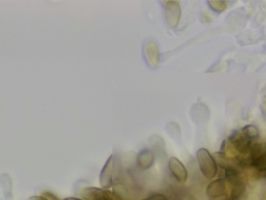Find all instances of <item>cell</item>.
<instances>
[{
    "mask_svg": "<svg viewBox=\"0 0 266 200\" xmlns=\"http://www.w3.org/2000/svg\"><path fill=\"white\" fill-rule=\"evenodd\" d=\"M146 56L150 63L153 67H156L159 64L160 60L159 51L157 44L154 42H149L146 47Z\"/></svg>",
    "mask_w": 266,
    "mask_h": 200,
    "instance_id": "obj_8",
    "label": "cell"
},
{
    "mask_svg": "<svg viewBox=\"0 0 266 200\" xmlns=\"http://www.w3.org/2000/svg\"><path fill=\"white\" fill-rule=\"evenodd\" d=\"M143 200H167L166 198L162 195L156 194L152 196H150Z\"/></svg>",
    "mask_w": 266,
    "mask_h": 200,
    "instance_id": "obj_13",
    "label": "cell"
},
{
    "mask_svg": "<svg viewBox=\"0 0 266 200\" xmlns=\"http://www.w3.org/2000/svg\"><path fill=\"white\" fill-rule=\"evenodd\" d=\"M241 131L243 134L251 140L257 138L259 135V129L256 126L252 125L244 127Z\"/></svg>",
    "mask_w": 266,
    "mask_h": 200,
    "instance_id": "obj_10",
    "label": "cell"
},
{
    "mask_svg": "<svg viewBox=\"0 0 266 200\" xmlns=\"http://www.w3.org/2000/svg\"><path fill=\"white\" fill-rule=\"evenodd\" d=\"M155 157L153 153L148 149L142 150L138 155L137 164L143 170L151 168L154 163Z\"/></svg>",
    "mask_w": 266,
    "mask_h": 200,
    "instance_id": "obj_7",
    "label": "cell"
},
{
    "mask_svg": "<svg viewBox=\"0 0 266 200\" xmlns=\"http://www.w3.org/2000/svg\"><path fill=\"white\" fill-rule=\"evenodd\" d=\"M196 155L203 176L207 180H213L217 174V166L212 155L205 148L198 150Z\"/></svg>",
    "mask_w": 266,
    "mask_h": 200,
    "instance_id": "obj_1",
    "label": "cell"
},
{
    "mask_svg": "<svg viewBox=\"0 0 266 200\" xmlns=\"http://www.w3.org/2000/svg\"><path fill=\"white\" fill-rule=\"evenodd\" d=\"M169 170L176 180L179 183L186 182L188 173L183 164L177 158L172 157L169 161Z\"/></svg>",
    "mask_w": 266,
    "mask_h": 200,
    "instance_id": "obj_5",
    "label": "cell"
},
{
    "mask_svg": "<svg viewBox=\"0 0 266 200\" xmlns=\"http://www.w3.org/2000/svg\"><path fill=\"white\" fill-rule=\"evenodd\" d=\"M212 157L216 164L219 168L222 169H225V154L223 152H215L213 154Z\"/></svg>",
    "mask_w": 266,
    "mask_h": 200,
    "instance_id": "obj_11",
    "label": "cell"
},
{
    "mask_svg": "<svg viewBox=\"0 0 266 200\" xmlns=\"http://www.w3.org/2000/svg\"><path fill=\"white\" fill-rule=\"evenodd\" d=\"M229 140L235 149L242 154L249 153L252 146V140L241 132L235 131L229 137Z\"/></svg>",
    "mask_w": 266,
    "mask_h": 200,
    "instance_id": "obj_3",
    "label": "cell"
},
{
    "mask_svg": "<svg viewBox=\"0 0 266 200\" xmlns=\"http://www.w3.org/2000/svg\"><path fill=\"white\" fill-rule=\"evenodd\" d=\"M181 7L177 1L167 2L166 6V18L168 24L172 27H176L181 16Z\"/></svg>",
    "mask_w": 266,
    "mask_h": 200,
    "instance_id": "obj_4",
    "label": "cell"
},
{
    "mask_svg": "<svg viewBox=\"0 0 266 200\" xmlns=\"http://www.w3.org/2000/svg\"><path fill=\"white\" fill-rule=\"evenodd\" d=\"M226 183L225 179H219L211 182L206 188V195L208 197L216 198L225 195Z\"/></svg>",
    "mask_w": 266,
    "mask_h": 200,
    "instance_id": "obj_6",
    "label": "cell"
},
{
    "mask_svg": "<svg viewBox=\"0 0 266 200\" xmlns=\"http://www.w3.org/2000/svg\"><path fill=\"white\" fill-rule=\"evenodd\" d=\"M209 2L212 7L219 12H222L227 7V2L225 1H211Z\"/></svg>",
    "mask_w": 266,
    "mask_h": 200,
    "instance_id": "obj_12",
    "label": "cell"
},
{
    "mask_svg": "<svg viewBox=\"0 0 266 200\" xmlns=\"http://www.w3.org/2000/svg\"><path fill=\"white\" fill-rule=\"evenodd\" d=\"M249 163L258 171L265 173L266 170V147L265 144H252L249 153Z\"/></svg>",
    "mask_w": 266,
    "mask_h": 200,
    "instance_id": "obj_2",
    "label": "cell"
},
{
    "mask_svg": "<svg viewBox=\"0 0 266 200\" xmlns=\"http://www.w3.org/2000/svg\"><path fill=\"white\" fill-rule=\"evenodd\" d=\"M100 182L103 188H108L112 186V155L101 171Z\"/></svg>",
    "mask_w": 266,
    "mask_h": 200,
    "instance_id": "obj_9",
    "label": "cell"
},
{
    "mask_svg": "<svg viewBox=\"0 0 266 200\" xmlns=\"http://www.w3.org/2000/svg\"><path fill=\"white\" fill-rule=\"evenodd\" d=\"M225 140H224L223 141V143L222 144L221 150L224 151L225 149Z\"/></svg>",
    "mask_w": 266,
    "mask_h": 200,
    "instance_id": "obj_15",
    "label": "cell"
},
{
    "mask_svg": "<svg viewBox=\"0 0 266 200\" xmlns=\"http://www.w3.org/2000/svg\"><path fill=\"white\" fill-rule=\"evenodd\" d=\"M64 200H81L80 199L76 198H68L65 199Z\"/></svg>",
    "mask_w": 266,
    "mask_h": 200,
    "instance_id": "obj_14",
    "label": "cell"
}]
</instances>
